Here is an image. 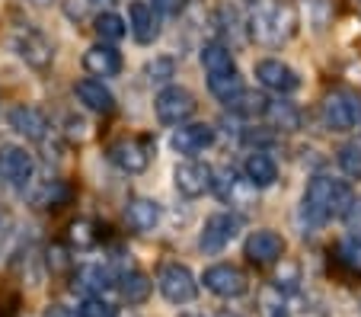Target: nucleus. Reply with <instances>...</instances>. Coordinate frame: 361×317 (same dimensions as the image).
Masks as SVG:
<instances>
[{
	"label": "nucleus",
	"instance_id": "1",
	"mask_svg": "<svg viewBox=\"0 0 361 317\" xmlns=\"http://www.w3.org/2000/svg\"><path fill=\"white\" fill-rule=\"evenodd\" d=\"M355 202V193L348 186L345 179H333V177H323L317 173L304 189V199H300V215H304L307 225H326L333 218H342L348 212V205Z\"/></svg>",
	"mask_w": 361,
	"mask_h": 317
},
{
	"label": "nucleus",
	"instance_id": "2",
	"mask_svg": "<svg viewBox=\"0 0 361 317\" xmlns=\"http://www.w3.org/2000/svg\"><path fill=\"white\" fill-rule=\"evenodd\" d=\"M298 26H300V16L291 0H262L250 13V35L259 45H269V49L294 39Z\"/></svg>",
	"mask_w": 361,
	"mask_h": 317
},
{
	"label": "nucleus",
	"instance_id": "3",
	"mask_svg": "<svg viewBox=\"0 0 361 317\" xmlns=\"http://www.w3.org/2000/svg\"><path fill=\"white\" fill-rule=\"evenodd\" d=\"M198 103H195V93L185 87H179V83H170V87H164L154 97V112H157V122L166 125V128H176V125L189 122L192 116H195Z\"/></svg>",
	"mask_w": 361,
	"mask_h": 317
},
{
	"label": "nucleus",
	"instance_id": "4",
	"mask_svg": "<svg viewBox=\"0 0 361 317\" xmlns=\"http://www.w3.org/2000/svg\"><path fill=\"white\" fill-rule=\"evenodd\" d=\"M320 119L329 131L342 135V131H352L361 122V100L348 90H333L326 93L320 103Z\"/></svg>",
	"mask_w": 361,
	"mask_h": 317
},
{
	"label": "nucleus",
	"instance_id": "5",
	"mask_svg": "<svg viewBox=\"0 0 361 317\" xmlns=\"http://www.w3.org/2000/svg\"><path fill=\"white\" fill-rule=\"evenodd\" d=\"M157 289L170 304H192L198 298V282L185 263H164L157 273Z\"/></svg>",
	"mask_w": 361,
	"mask_h": 317
},
{
	"label": "nucleus",
	"instance_id": "6",
	"mask_svg": "<svg viewBox=\"0 0 361 317\" xmlns=\"http://www.w3.org/2000/svg\"><path fill=\"white\" fill-rule=\"evenodd\" d=\"M173 183H176V193L185 196V199H202L204 193H212L214 186V167L204 164V160H183L173 170Z\"/></svg>",
	"mask_w": 361,
	"mask_h": 317
},
{
	"label": "nucleus",
	"instance_id": "7",
	"mask_svg": "<svg viewBox=\"0 0 361 317\" xmlns=\"http://www.w3.org/2000/svg\"><path fill=\"white\" fill-rule=\"evenodd\" d=\"M240 234V218L231 212H214L204 218L202 234H198V250L208 256H218L233 237Z\"/></svg>",
	"mask_w": 361,
	"mask_h": 317
},
{
	"label": "nucleus",
	"instance_id": "8",
	"mask_svg": "<svg viewBox=\"0 0 361 317\" xmlns=\"http://www.w3.org/2000/svg\"><path fill=\"white\" fill-rule=\"evenodd\" d=\"M13 52L20 55V61H26L32 71H48L55 61V45L39 32V29H20L13 35Z\"/></svg>",
	"mask_w": 361,
	"mask_h": 317
},
{
	"label": "nucleus",
	"instance_id": "9",
	"mask_svg": "<svg viewBox=\"0 0 361 317\" xmlns=\"http://www.w3.org/2000/svg\"><path fill=\"white\" fill-rule=\"evenodd\" d=\"M202 282H204V289L218 298H240L250 289L246 273L240 266H233V263H214V266H208L202 273Z\"/></svg>",
	"mask_w": 361,
	"mask_h": 317
},
{
	"label": "nucleus",
	"instance_id": "10",
	"mask_svg": "<svg viewBox=\"0 0 361 317\" xmlns=\"http://www.w3.org/2000/svg\"><path fill=\"white\" fill-rule=\"evenodd\" d=\"M0 177L13 189H26L35 177V157L23 145H0Z\"/></svg>",
	"mask_w": 361,
	"mask_h": 317
},
{
	"label": "nucleus",
	"instance_id": "11",
	"mask_svg": "<svg viewBox=\"0 0 361 317\" xmlns=\"http://www.w3.org/2000/svg\"><path fill=\"white\" fill-rule=\"evenodd\" d=\"M214 138H218V131H214V125L208 122H183L173 128L170 135V145L176 154H185V157H195V154L208 151V148L214 145Z\"/></svg>",
	"mask_w": 361,
	"mask_h": 317
},
{
	"label": "nucleus",
	"instance_id": "12",
	"mask_svg": "<svg viewBox=\"0 0 361 317\" xmlns=\"http://www.w3.org/2000/svg\"><path fill=\"white\" fill-rule=\"evenodd\" d=\"M7 125L26 141H45L48 131H51V122L48 116L39 109V106H29V103H16L7 109Z\"/></svg>",
	"mask_w": 361,
	"mask_h": 317
},
{
	"label": "nucleus",
	"instance_id": "13",
	"mask_svg": "<svg viewBox=\"0 0 361 317\" xmlns=\"http://www.w3.org/2000/svg\"><path fill=\"white\" fill-rule=\"evenodd\" d=\"M285 250H288L285 237L272 228L252 231L243 244V256L250 263H256V266H272V263H279L281 256H285Z\"/></svg>",
	"mask_w": 361,
	"mask_h": 317
},
{
	"label": "nucleus",
	"instance_id": "14",
	"mask_svg": "<svg viewBox=\"0 0 361 317\" xmlns=\"http://www.w3.org/2000/svg\"><path fill=\"white\" fill-rule=\"evenodd\" d=\"M256 80L266 90L279 93V97H288V93H294L300 87L298 71L291 64H285L281 58H262V61H256Z\"/></svg>",
	"mask_w": 361,
	"mask_h": 317
},
{
	"label": "nucleus",
	"instance_id": "15",
	"mask_svg": "<svg viewBox=\"0 0 361 317\" xmlns=\"http://www.w3.org/2000/svg\"><path fill=\"white\" fill-rule=\"evenodd\" d=\"M106 157L118 167L122 173H144L150 167V145L147 141H137V138H118L109 145Z\"/></svg>",
	"mask_w": 361,
	"mask_h": 317
},
{
	"label": "nucleus",
	"instance_id": "16",
	"mask_svg": "<svg viewBox=\"0 0 361 317\" xmlns=\"http://www.w3.org/2000/svg\"><path fill=\"white\" fill-rule=\"evenodd\" d=\"M128 32L135 35L137 45H154L160 39V13L147 0H131L128 4Z\"/></svg>",
	"mask_w": 361,
	"mask_h": 317
},
{
	"label": "nucleus",
	"instance_id": "17",
	"mask_svg": "<svg viewBox=\"0 0 361 317\" xmlns=\"http://www.w3.org/2000/svg\"><path fill=\"white\" fill-rule=\"evenodd\" d=\"M74 97L83 109L96 112V116H109L116 112V93H112L99 77H83V80L74 83Z\"/></svg>",
	"mask_w": 361,
	"mask_h": 317
},
{
	"label": "nucleus",
	"instance_id": "18",
	"mask_svg": "<svg viewBox=\"0 0 361 317\" xmlns=\"http://www.w3.org/2000/svg\"><path fill=\"white\" fill-rule=\"evenodd\" d=\"M122 68H125L122 52L116 45H109V42H96V45H90L83 52V71L90 77H118Z\"/></svg>",
	"mask_w": 361,
	"mask_h": 317
},
{
	"label": "nucleus",
	"instance_id": "19",
	"mask_svg": "<svg viewBox=\"0 0 361 317\" xmlns=\"http://www.w3.org/2000/svg\"><path fill=\"white\" fill-rule=\"evenodd\" d=\"M243 179L252 189L275 186V179H279V164H275V157L269 151H262V148L250 151L246 160H243Z\"/></svg>",
	"mask_w": 361,
	"mask_h": 317
},
{
	"label": "nucleus",
	"instance_id": "20",
	"mask_svg": "<svg viewBox=\"0 0 361 317\" xmlns=\"http://www.w3.org/2000/svg\"><path fill=\"white\" fill-rule=\"evenodd\" d=\"M160 205L154 199H144V196H135V199L125 202V225H128L135 234H147L160 225Z\"/></svg>",
	"mask_w": 361,
	"mask_h": 317
},
{
	"label": "nucleus",
	"instance_id": "21",
	"mask_svg": "<svg viewBox=\"0 0 361 317\" xmlns=\"http://www.w3.org/2000/svg\"><path fill=\"white\" fill-rule=\"evenodd\" d=\"M116 289L128 304H144L150 298V292H154V282L144 276L141 269H125L122 276L116 279Z\"/></svg>",
	"mask_w": 361,
	"mask_h": 317
},
{
	"label": "nucleus",
	"instance_id": "22",
	"mask_svg": "<svg viewBox=\"0 0 361 317\" xmlns=\"http://www.w3.org/2000/svg\"><path fill=\"white\" fill-rule=\"evenodd\" d=\"M202 68L204 74H224V71H237L233 64V52L227 49L224 42H204L202 45Z\"/></svg>",
	"mask_w": 361,
	"mask_h": 317
},
{
	"label": "nucleus",
	"instance_id": "23",
	"mask_svg": "<svg viewBox=\"0 0 361 317\" xmlns=\"http://www.w3.org/2000/svg\"><path fill=\"white\" fill-rule=\"evenodd\" d=\"M262 116L272 122V128H279V131H294V128H300V112H298V106L294 103H288L285 97H279V100H269L266 103V112Z\"/></svg>",
	"mask_w": 361,
	"mask_h": 317
},
{
	"label": "nucleus",
	"instance_id": "24",
	"mask_svg": "<svg viewBox=\"0 0 361 317\" xmlns=\"http://www.w3.org/2000/svg\"><path fill=\"white\" fill-rule=\"evenodd\" d=\"M93 32L99 35V42L116 45V42H122L128 35V23H125V16L112 13V10H102V13L93 16Z\"/></svg>",
	"mask_w": 361,
	"mask_h": 317
},
{
	"label": "nucleus",
	"instance_id": "25",
	"mask_svg": "<svg viewBox=\"0 0 361 317\" xmlns=\"http://www.w3.org/2000/svg\"><path fill=\"white\" fill-rule=\"evenodd\" d=\"M266 103L269 100L259 97V93H252V90H240L237 97H231L224 106L240 119H259L262 112H266Z\"/></svg>",
	"mask_w": 361,
	"mask_h": 317
},
{
	"label": "nucleus",
	"instance_id": "26",
	"mask_svg": "<svg viewBox=\"0 0 361 317\" xmlns=\"http://www.w3.org/2000/svg\"><path fill=\"white\" fill-rule=\"evenodd\" d=\"M77 285H80L83 292H90V295H102L106 289L116 285V276H112L106 266H83L80 273H77Z\"/></svg>",
	"mask_w": 361,
	"mask_h": 317
},
{
	"label": "nucleus",
	"instance_id": "27",
	"mask_svg": "<svg viewBox=\"0 0 361 317\" xmlns=\"http://www.w3.org/2000/svg\"><path fill=\"white\" fill-rule=\"evenodd\" d=\"M208 90H212V97L221 100V103H227L231 97H237L243 87V77H240V71H224V74H208Z\"/></svg>",
	"mask_w": 361,
	"mask_h": 317
},
{
	"label": "nucleus",
	"instance_id": "28",
	"mask_svg": "<svg viewBox=\"0 0 361 317\" xmlns=\"http://www.w3.org/2000/svg\"><path fill=\"white\" fill-rule=\"evenodd\" d=\"M147 80L150 83H157V87H170L173 77H176V61H173L170 55H160L154 58V61H147Z\"/></svg>",
	"mask_w": 361,
	"mask_h": 317
},
{
	"label": "nucleus",
	"instance_id": "29",
	"mask_svg": "<svg viewBox=\"0 0 361 317\" xmlns=\"http://www.w3.org/2000/svg\"><path fill=\"white\" fill-rule=\"evenodd\" d=\"M68 199H71V189L64 186V183H58V179H55V183H45V186H42L39 193L32 196V202H35V205H39V208L64 205V202H68Z\"/></svg>",
	"mask_w": 361,
	"mask_h": 317
},
{
	"label": "nucleus",
	"instance_id": "30",
	"mask_svg": "<svg viewBox=\"0 0 361 317\" xmlns=\"http://www.w3.org/2000/svg\"><path fill=\"white\" fill-rule=\"evenodd\" d=\"M77 317H118V308L102 295H87L77 304Z\"/></svg>",
	"mask_w": 361,
	"mask_h": 317
},
{
	"label": "nucleus",
	"instance_id": "31",
	"mask_svg": "<svg viewBox=\"0 0 361 317\" xmlns=\"http://www.w3.org/2000/svg\"><path fill=\"white\" fill-rule=\"evenodd\" d=\"M339 167L348 179H361V148L358 145H342L339 148Z\"/></svg>",
	"mask_w": 361,
	"mask_h": 317
},
{
	"label": "nucleus",
	"instance_id": "32",
	"mask_svg": "<svg viewBox=\"0 0 361 317\" xmlns=\"http://www.w3.org/2000/svg\"><path fill=\"white\" fill-rule=\"evenodd\" d=\"M339 260L345 263L352 273H361V241L358 237H345V241H339Z\"/></svg>",
	"mask_w": 361,
	"mask_h": 317
},
{
	"label": "nucleus",
	"instance_id": "33",
	"mask_svg": "<svg viewBox=\"0 0 361 317\" xmlns=\"http://www.w3.org/2000/svg\"><path fill=\"white\" fill-rule=\"evenodd\" d=\"M300 282V269L298 263H288L285 256H281V269H279V276H275V285H279L281 292H294Z\"/></svg>",
	"mask_w": 361,
	"mask_h": 317
},
{
	"label": "nucleus",
	"instance_id": "34",
	"mask_svg": "<svg viewBox=\"0 0 361 317\" xmlns=\"http://www.w3.org/2000/svg\"><path fill=\"white\" fill-rule=\"evenodd\" d=\"M71 241L77 244V247H93L96 244V234H93V225H90L87 218H80V221H74L71 225Z\"/></svg>",
	"mask_w": 361,
	"mask_h": 317
},
{
	"label": "nucleus",
	"instance_id": "35",
	"mask_svg": "<svg viewBox=\"0 0 361 317\" xmlns=\"http://www.w3.org/2000/svg\"><path fill=\"white\" fill-rule=\"evenodd\" d=\"M150 7L160 16H179L185 10V0H150Z\"/></svg>",
	"mask_w": 361,
	"mask_h": 317
},
{
	"label": "nucleus",
	"instance_id": "36",
	"mask_svg": "<svg viewBox=\"0 0 361 317\" xmlns=\"http://www.w3.org/2000/svg\"><path fill=\"white\" fill-rule=\"evenodd\" d=\"M342 218L348 221V228H352V231H361V199H355L352 205H348V212L342 215Z\"/></svg>",
	"mask_w": 361,
	"mask_h": 317
},
{
	"label": "nucleus",
	"instance_id": "37",
	"mask_svg": "<svg viewBox=\"0 0 361 317\" xmlns=\"http://www.w3.org/2000/svg\"><path fill=\"white\" fill-rule=\"evenodd\" d=\"M45 317H71V311L68 308H61V304H55V308H48V314Z\"/></svg>",
	"mask_w": 361,
	"mask_h": 317
},
{
	"label": "nucleus",
	"instance_id": "38",
	"mask_svg": "<svg viewBox=\"0 0 361 317\" xmlns=\"http://www.w3.org/2000/svg\"><path fill=\"white\" fill-rule=\"evenodd\" d=\"M7 228H10V218H7V212L0 208V241H4V234H7Z\"/></svg>",
	"mask_w": 361,
	"mask_h": 317
},
{
	"label": "nucleus",
	"instance_id": "39",
	"mask_svg": "<svg viewBox=\"0 0 361 317\" xmlns=\"http://www.w3.org/2000/svg\"><path fill=\"white\" fill-rule=\"evenodd\" d=\"M26 4H32V7H51L55 0H26Z\"/></svg>",
	"mask_w": 361,
	"mask_h": 317
},
{
	"label": "nucleus",
	"instance_id": "40",
	"mask_svg": "<svg viewBox=\"0 0 361 317\" xmlns=\"http://www.w3.org/2000/svg\"><path fill=\"white\" fill-rule=\"evenodd\" d=\"M214 317H240V314H233V311H221V314H214Z\"/></svg>",
	"mask_w": 361,
	"mask_h": 317
},
{
	"label": "nucleus",
	"instance_id": "41",
	"mask_svg": "<svg viewBox=\"0 0 361 317\" xmlns=\"http://www.w3.org/2000/svg\"><path fill=\"white\" fill-rule=\"evenodd\" d=\"M93 4H106V0H93Z\"/></svg>",
	"mask_w": 361,
	"mask_h": 317
},
{
	"label": "nucleus",
	"instance_id": "42",
	"mask_svg": "<svg viewBox=\"0 0 361 317\" xmlns=\"http://www.w3.org/2000/svg\"><path fill=\"white\" fill-rule=\"evenodd\" d=\"M358 13H361V0H358Z\"/></svg>",
	"mask_w": 361,
	"mask_h": 317
},
{
	"label": "nucleus",
	"instance_id": "43",
	"mask_svg": "<svg viewBox=\"0 0 361 317\" xmlns=\"http://www.w3.org/2000/svg\"><path fill=\"white\" fill-rule=\"evenodd\" d=\"M185 317H198V314H185Z\"/></svg>",
	"mask_w": 361,
	"mask_h": 317
},
{
	"label": "nucleus",
	"instance_id": "44",
	"mask_svg": "<svg viewBox=\"0 0 361 317\" xmlns=\"http://www.w3.org/2000/svg\"><path fill=\"white\" fill-rule=\"evenodd\" d=\"M358 128H361V122H358Z\"/></svg>",
	"mask_w": 361,
	"mask_h": 317
}]
</instances>
